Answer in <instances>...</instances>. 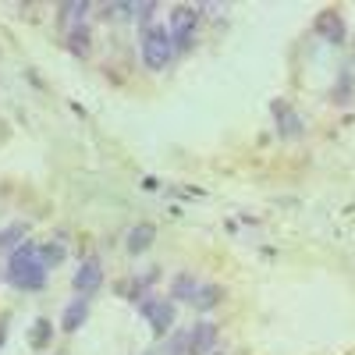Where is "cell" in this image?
<instances>
[{
  "instance_id": "52a82bcc",
  "label": "cell",
  "mask_w": 355,
  "mask_h": 355,
  "mask_svg": "<svg viewBox=\"0 0 355 355\" xmlns=\"http://www.w3.org/2000/svg\"><path fill=\"white\" fill-rule=\"evenodd\" d=\"M85 320H89V299H85V295H78V299H71V302L64 306V313H61V327H64V334H75Z\"/></svg>"
},
{
  "instance_id": "7a4b0ae2",
  "label": "cell",
  "mask_w": 355,
  "mask_h": 355,
  "mask_svg": "<svg viewBox=\"0 0 355 355\" xmlns=\"http://www.w3.org/2000/svg\"><path fill=\"white\" fill-rule=\"evenodd\" d=\"M174 57V43L167 36V28L160 25H146L142 28V64L150 71H164Z\"/></svg>"
},
{
  "instance_id": "6da1fadb",
  "label": "cell",
  "mask_w": 355,
  "mask_h": 355,
  "mask_svg": "<svg viewBox=\"0 0 355 355\" xmlns=\"http://www.w3.org/2000/svg\"><path fill=\"white\" fill-rule=\"evenodd\" d=\"M46 259H43V245L36 242H21L11 256H8V284L18 291H40L46 284Z\"/></svg>"
},
{
  "instance_id": "9c48e42d",
  "label": "cell",
  "mask_w": 355,
  "mask_h": 355,
  "mask_svg": "<svg viewBox=\"0 0 355 355\" xmlns=\"http://www.w3.org/2000/svg\"><path fill=\"white\" fill-rule=\"evenodd\" d=\"M153 239H157V227H153V224H135V227L128 231V252H132V256H142L146 249L153 245Z\"/></svg>"
},
{
  "instance_id": "8fae6325",
  "label": "cell",
  "mask_w": 355,
  "mask_h": 355,
  "mask_svg": "<svg viewBox=\"0 0 355 355\" xmlns=\"http://www.w3.org/2000/svg\"><path fill=\"white\" fill-rule=\"evenodd\" d=\"M25 234H28V224H11V227H4V231H0V252H15L18 245H21V239H25Z\"/></svg>"
},
{
  "instance_id": "7c38bea8",
  "label": "cell",
  "mask_w": 355,
  "mask_h": 355,
  "mask_svg": "<svg viewBox=\"0 0 355 355\" xmlns=\"http://www.w3.org/2000/svg\"><path fill=\"white\" fill-rule=\"evenodd\" d=\"M50 338H53V327H50V320H36L33 323V331H28V345H33V348H46L50 345Z\"/></svg>"
},
{
  "instance_id": "30bf717a",
  "label": "cell",
  "mask_w": 355,
  "mask_h": 355,
  "mask_svg": "<svg viewBox=\"0 0 355 355\" xmlns=\"http://www.w3.org/2000/svg\"><path fill=\"white\" fill-rule=\"evenodd\" d=\"M274 114H277V125H281V135H284V139L302 135V121H299V114L288 110V103H284V100H277V103H274Z\"/></svg>"
},
{
  "instance_id": "d6986e66",
  "label": "cell",
  "mask_w": 355,
  "mask_h": 355,
  "mask_svg": "<svg viewBox=\"0 0 355 355\" xmlns=\"http://www.w3.org/2000/svg\"><path fill=\"white\" fill-rule=\"evenodd\" d=\"M4 334H8V316H0V341H4Z\"/></svg>"
},
{
  "instance_id": "8992f818",
  "label": "cell",
  "mask_w": 355,
  "mask_h": 355,
  "mask_svg": "<svg viewBox=\"0 0 355 355\" xmlns=\"http://www.w3.org/2000/svg\"><path fill=\"white\" fill-rule=\"evenodd\" d=\"M217 345V327L214 323H196L189 334V355H210V348Z\"/></svg>"
},
{
  "instance_id": "ba28073f",
  "label": "cell",
  "mask_w": 355,
  "mask_h": 355,
  "mask_svg": "<svg viewBox=\"0 0 355 355\" xmlns=\"http://www.w3.org/2000/svg\"><path fill=\"white\" fill-rule=\"evenodd\" d=\"M316 33L323 36V40H327V43H345V25H341V15L334 11V8H327V11H323L320 18H316Z\"/></svg>"
},
{
  "instance_id": "5bb4252c",
  "label": "cell",
  "mask_w": 355,
  "mask_h": 355,
  "mask_svg": "<svg viewBox=\"0 0 355 355\" xmlns=\"http://www.w3.org/2000/svg\"><path fill=\"white\" fill-rule=\"evenodd\" d=\"M217 302H220V288H217V284H199V291H196L192 306H199V309H210V306H217Z\"/></svg>"
},
{
  "instance_id": "2e32d148",
  "label": "cell",
  "mask_w": 355,
  "mask_h": 355,
  "mask_svg": "<svg viewBox=\"0 0 355 355\" xmlns=\"http://www.w3.org/2000/svg\"><path fill=\"white\" fill-rule=\"evenodd\" d=\"M64 256H68V249H64L61 242H46V245H43V259H46L50 270H53L57 263H64Z\"/></svg>"
},
{
  "instance_id": "277c9868",
  "label": "cell",
  "mask_w": 355,
  "mask_h": 355,
  "mask_svg": "<svg viewBox=\"0 0 355 355\" xmlns=\"http://www.w3.org/2000/svg\"><path fill=\"white\" fill-rule=\"evenodd\" d=\"M71 284H75L78 295H85V299H89V295H96L100 284H103V266H100V259H85L78 270H75Z\"/></svg>"
},
{
  "instance_id": "3957f363",
  "label": "cell",
  "mask_w": 355,
  "mask_h": 355,
  "mask_svg": "<svg viewBox=\"0 0 355 355\" xmlns=\"http://www.w3.org/2000/svg\"><path fill=\"white\" fill-rule=\"evenodd\" d=\"M196 25H199V11L182 4V8H174L171 11V28H167V36L178 50H185L192 43V33H196Z\"/></svg>"
},
{
  "instance_id": "e0dca14e",
  "label": "cell",
  "mask_w": 355,
  "mask_h": 355,
  "mask_svg": "<svg viewBox=\"0 0 355 355\" xmlns=\"http://www.w3.org/2000/svg\"><path fill=\"white\" fill-rule=\"evenodd\" d=\"M345 96H352V75H348V71L338 78V89H334V103H348Z\"/></svg>"
},
{
  "instance_id": "5b68a950",
  "label": "cell",
  "mask_w": 355,
  "mask_h": 355,
  "mask_svg": "<svg viewBox=\"0 0 355 355\" xmlns=\"http://www.w3.org/2000/svg\"><path fill=\"white\" fill-rule=\"evenodd\" d=\"M142 316L150 320V327L157 334H167L174 327V302H164V299H150L142 302Z\"/></svg>"
},
{
  "instance_id": "4fadbf2b",
  "label": "cell",
  "mask_w": 355,
  "mask_h": 355,
  "mask_svg": "<svg viewBox=\"0 0 355 355\" xmlns=\"http://www.w3.org/2000/svg\"><path fill=\"white\" fill-rule=\"evenodd\" d=\"M68 50H71L75 57H89V28H85V25L71 28V36H68Z\"/></svg>"
},
{
  "instance_id": "ac0fdd59",
  "label": "cell",
  "mask_w": 355,
  "mask_h": 355,
  "mask_svg": "<svg viewBox=\"0 0 355 355\" xmlns=\"http://www.w3.org/2000/svg\"><path fill=\"white\" fill-rule=\"evenodd\" d=\"M85 11H89V4H61V18L64 21H78Z\"/></svg>"
},
{
  "instance_id": "9a60e30c",
  "label": "cell",
  "mask_w": 355,
  "mask_h": 355,
  "mask_svg": "<svg viewBox=\"0 0 355 355\" xmlns=\"http://www.w3.org/2000/svg\"><path fill=\"white\" fill-rule=\"evenodd\" d=\"M171 291H174V299H182V302H192V299H196V291H199V284H196V281H192L189 274H182V277L174 281V288H171Z\"/></svg>"
}]
</instances>
